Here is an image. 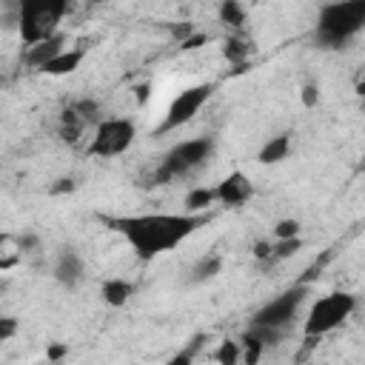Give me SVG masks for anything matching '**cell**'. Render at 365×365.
Returning <instances> with one entry per match:
<instances>
[{"label":"cell","instance_id":"cell-1","mask_svg":"<svg viewBox=\"0 0 365 365\" xmlns=\"http://www.w3.org/2000/svg\"><path fill=\"white\" fill-rule=\"evenodd\" d=\"M211 220L208 211L191 214V211H151V214H123V217H106V225L117 231L128 248L137 254V259L151 262L177 245H182L191 234H197Z\"/></svg>","mask_w":365,"mask_h":365},{"label":"cell","instance_id":"cell-2","mask_svg":"<svg viewBox=\"0 0 365 365\" xmlns=\"http://www.w3.org/2000/svg\"><path fill=\"white\" fill-rule=\"evenodd\" d=\"M365 29V0H334L317 14V43L322 48H342Z\"/></svg>","mask_w":365,"mask_h":365},{"label":"cell","instance_id":"cell-3","mask_svg":"<svg viewBox=\"0 0 365 365\" xmlns=\"http://www.w3.org/2000/svg\"><path fill=\"white\" fill-rule=\"evenodd\" d=\"M71 0H17V37L23 46L40 43L60 31L63 17L68 14Z\"/></svg>","mask_w":365,"mask_h":365},{"label":"cell","instance_id":"cell-4","mask_svg":"<svg viewBox=\"0 0 365 365\" xmlns=\"http://www.w3.org/2000/svg\"><path fill=\"white\" fill-rule=\"evenodd\" d=\"M356 311V297L348 291H331L325 297H317L305 314L302 322V336L305 339H319L328 336L331 331L342 328Z\"/></svg>","mask_w":365,"mask_h":365},{"label":"cell","instance_id":"cell-5","mask_svg":"<svg viewBox=\"0 0 365 365\" xmlns=\"http://www.w3.org/2000/svg\"><path fill=\"white\" fill-rule=\"evenodd\" d=\"M217 148V140L211 134H202V137H188V140H180L177 145H171L154 174L157 182H168V180H180V177H188L191 171L202 168L211 154Z\"/></svg>","mask_w":365,"mask_h":365},{"label":"cell","instance_id":"cell-6","mask_svg":"<svg viewBox=\"0 0 365 365\" xmlns=\"http://www.w3.org/2000/svg\"><path fill=\"white\" fill-rule=\"evenodd\" d=\"M137 137V125L131 117H106L94 125L91 143H88V154L100 157V160H114L123 157Z\"/></svg>","mask_w":365,"mask_h":365},{"label":"cell","instance_id":"cell-7","mask_svg":"<svg viewBox=\"0 0 365 365\" xmlns=\"http://www.w3.org/2000/svg\"><path fill=\"white\" fill-rule=\"evenodd\" d=\"M305 297H308V285H305V282H297V285L279 291L277 297H271L268 302H262V305L251 314V322H254V325H265V328L288 331L291 322L297 319L299 308L305 305Z\"/></svg>","mask_w":365,"mask_h":365},{"label":"cell","instance_id":"cell-8","mask_svg":"<svg viewBox=\"0 0 365 365\" xmlns=\"http://www.w3.org/2000/svg\"><path fill=\"white\" fill-rule=\"evenodd\" d=\"M214 91H217V83H194V86L182 88L180 94H174V100L168 103V108L163 114V123H160L157 134H168V131H177L182 125H188L200 114V108L214 97Z\"/></svg>","mask_w":365,"mask_h":365},{"label":"cell","instance_id":"cell-9","mask_svg":"<svg viewBox=\"0 0 365 365\" xmlns=\"http://www.w3.org/2000/svg\"><path fill=\"white\" fill-rule=\"evenodd\" d=\"M51 277H54L63 288L74 291V288L86 279V259H83V254H80L77 248H71V245H63V248L54 254Z\"/></svg>","mask_w":365,"mask_h":365},{"label":"cell","instance_id":"cell-10","mask_svg":"<svg viewBox=\"0 0 365 365\" xmlns=\"http://www.w3.org/2000/svg\"><path fill=\"white\" fill-rule=\"evenodd\" d=\"M251 197H254V182L242 171H231L214 185V200L217 205H225V208H240Z\"/></svg>","mask_w":365,"mask_h":365},{"label":"cell","instance_id":"cell-11","mask_svg":"<svg viewBox=\"0 0 365 365\" xmlns=\"http://www.w3.org/2000/svg\"><path fill=\"white\" fill-rule=\"evenodd\" d=\"M83 60H86V48H60L54 57H48L40 66V71L48 77H68L83 66Z\"/></svg>","mask_w":365,"mask_h":365},{"label":"cell","instance_id":"cell-12","mask_svg":"<svg viewBox=\"0 0 365 365\" xmlns=\"http://www.w3.org/2000/svg\"><path fill=\"white\" fill-rule=\"evenodd\" d=\"M288 154H291V131H279V134L268 137V140L259 145L257 163H259V165H277V163L288 160Z\"/></svg>","mask_w":365,"mask_h":365},{"label":"cell","instance_id":"cell-13","mask_svg":"<svg viewBox=\"0 0 365 365\" xmlns=\"http://www.w3.org/2000/svg\"><path fill=\"white\" fill-rule=\"evenodd\" d=\"M254 54V40L245 37V31H231L225 40H222V57L234 66H245Z\"/></svg>","mask_w":365,"mask_h":365},{"label":"cell","instance_id":"cell-14","mask_svg":"<svg viewBox=\"0 0 365 365\" xmlns=\"http://www.w3.org/2000/svg\"><path fill=\"white\" fill-rule=\"evenodd\" d=\"M63 43H66V37H63V31H57V34H51V37H46V40H40V43L26 46V63H29L31 68H37V71H40V66H43L48 57H54L60 48H66Z\"/></svg>","mask_w":365,"mask_h":365},{"label":"cell","instance_id":"cell-15","mask_svg":"<svg viewBox=\"0 0 365 365\" xmlns=\"http://www.w3.org/2000/svg\"><path fill=\"white\" fill-rule=\"evenodd\" d=\"M100 297H103L106 305L123 308V305L134 297V282H131V279H123V277H108V279L100 285Z\"/></svg>","mask_w":365,"mask_h":365},{"label":"cell","instance_id":"cell-16","mask_svg":"<svg viewBox=\"0 0 365 365\" xmlns=\"http://www.w3.org/2000/svg\"><path fill=\"white\" fill-rule=\"evenodd\" d=\"M217 17L225 29L231 31H245V20H248V11L240 0H222L220 9H217Z\"/></svg>","mask_w":365,"mask_h":365},{"label":"cell","instance_id":"cell-17","mask_svg":"<svg viewBox=\"0 0 365 365\" xmlns=\"http://www.w3.org/2000/svg\"><path fill=\"white\" fill-rule=\"evenodd\" d=\"M211 205H217V200H214V185H194V188L185 194V211H191V214H202V211H208Z\"/></svg>","mask_w":365,"mask_h":365},{"label":"cell","instance_id":"cell-18","mask_svg":"<svg viewBox=\"0 0 365 365\" xmlns=\"http://www.w3.org/2000/svg\"><path fill=\"white\" fill-rule=\"evenodd\" d=\"M220 271H222V257H220V254H208V257H202V259L191 268V282H208V279H214Z\"/></svg>","mask_w":365,"mask_h":365},{"label":"cell","instance_id":"cell-19","mask_svg":"<svg viewBox=\"0 0 365 365\" xmlns=\"http://www.w3.org/2000/svg\"><path fill=\"white\" fill-rule=\"evenodd\" d=\"M302 248V240L299 237H288V240H271V254L265 262H282L288 257H294L297 251Z\"/></svg>","mask_w":365,"mask_h":365},{"label":"cell","instance_id":"cell-20","mask_svg":"<svg viewBox=\"0 0 365 365\" xmlns=\"http://www.w3.org/2000/svg\"><path fill=\"white\" fill-rule=\"evenodd\" d=\"M240 354H242L240 342L225 339V342H220V351L214 354V359H217V362H222V365H234V362H240Z\"/></svg>","mask_w":365,"mask_h":365},{"label":"cell","instance_id":"cell-21","mask_svg":"<svg viewBox=\"0 0 365 365\" xmlns=\"http://www.w3.org/2000/svg\"><path fill=\"white\" fill-rule=\"evenodd\" d=\"M299 220L294 217H285V220H277L274 222V240H288V237H299Z\"/></svg>","mask_w":365,"mask_h":365},{"label":"cell","instance_id":"cell-22","mask_svg":"<svg viewBox=\"0 0 365 365\" xmlns=\"http://www.w3.org/2000/svg\"><path fill=\"white\" fill-rule=\"evenodd\" d=\"M205 43H208V34H202V31L194 29V31H191L185 40H180L177 46H180L182 51H191V48H200V46H205Z\"/></svg>","mask_w":365,"mask_h":365},{"label":"cell","instance_id":"cell-23","mask_svg":"<svg viewBox=\"0 0 365 365\" xmlns=\"http://www.w3.org/2000/svg\"><path fill=\"white\" fill-rule=\"evenodd\" d=\"M299 97H302V103H305L308 108H314V106L319 103V86H317V83H305L302 91H299Z\"/></svg>","mask_w":365,"mask_h":365},{"label":"cell","instance_id":"cell-24","mask_svg":"<svg viewBox=\"0 0 365 365\" xmlns=\"http://www.w3.org/2000/svg\"><path fill=\"white\" fill-rule=\"evenodd\" d=\"M17 319L14 317H0V342H6V339H11L14 334H17Z\"/></svg>","mask_w":365,"mask_h":365},{"label":"cell","instance_id":"cell-25","mask_svg":"<svg viewBox=\"0 0 365 365\" xmlns=\"http://www.w3.org/2000/svg\"><path fill=\"white\" fill-rule=\"evenodd\" d=\"M251 254H254L257 259H262V262H265V259H268V254H271V242H257Z\"/></svg>","mask_w":365,"mask_h":365},{"label":"cell","instance_id":"cell-26","mask_svg":"<svg viewBox=\"0 0 365 365\" xmlns=\"http://www.w3.org/2000/svg\"><path fill=\"white\" fill-rule=\"evenodd\" d=\"M66 354V345H54L51 351H48V359H60Z\"/></svg>","mask_w":365,"mask_h":365},{"label":"cell","instance_id":"cell-27","mask_svg":"<svg viewBox=\"0 0 365 365\" xmlns=\"http://www.w3.org/2000/svg\"><path fill=\"white\" fill-rule=\"evenodd\" d=\"M171 3H177V0H171Z\"/></svg>","mask_w":365,"mask_h":365}]
</instances>
